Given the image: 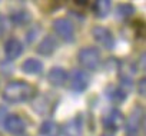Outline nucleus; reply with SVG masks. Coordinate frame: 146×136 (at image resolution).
<instances>
[{
  "label": "nucleus",
  "mask_w": 146,
  "mask_h": 136,
  "mask_svg": "<svg viewBox=\"0 0 146 136\" xmlns=\"http://www.w3.org/2000/svg\"><path fill=\"white\" fill-rule=\"evenodd\" d=\"M79 62L89 70H96L100 64V52L93 46L83 47L79 52Z\"/></svg>",
  "instance_id": "f03ea898"
},
{
  "label": "nucleus",
  "mask_w": 146,
  "mask_h": 136,
  "mask_svg": "<svg viewBox=\"0 0 146 136\" xmlns=\"http://www.w3.org/2000/svg\"><path fill=\"white\" fill-rule=\"evenodd\" d=\"M139 93L145 96V79H142V80L139 82Z\"/></svg>",
  "instance_id": "aec40b11"
},
{
  "label": "nucleus",
  "mask_w": 146,
  "mask_h": 136,
  "mask_svg": "<svg viewBox=\"0 0 146 136\" xmlns=\"http://www.w3.org/2000/svg\"><path fill=\"white\" fill-rule=\"evenodd\" d=\"M89 86V76L80 70V69H76L72 72V76H70V89L75 90V92H85Z\"/></svg>",
  "instance_id": "0eeeda50"
},
{
  "label": "nucleus",
  "mask_w": 146,
  "mask_h": 136,
  "mask_svg": "<svg viewBox=\"0 0 146 136\" xmlns=\"http://www.w3.org/2000/svg\"><path fill=\"white\" fill-rule=\"evenodd\" d=\"M92 34H93L95 40L99 42L103 47H106V49H113V46H115V37H113L112 32H110L108 27L96 26V27H93Z\"/></svg>",
  "instance_id": "423d86ee"
},
{
  "label": "nucleus",
  "mask_w": 146,
  "mask_h": 136,
  "mask_svg": "<svg viewBox=\"0 0 146 136\" xmlns=\"http://www.w3.org/2000/svg\"><path fill=\"white\" fill-rule=\"evenodd\" d=\"M143 125V107L135 106L126 120V136H140V129Z\"/></svg>",
  "instance_id": "7ed1b4c3"
},
{
  "label": "nucleus",
  "mask_w": 146,
  "mask_h": 136,
  "mask_svg": "<svg viewBox=\"0 0 146 136\" xmlns=\"http://www.w3.org/2000/svg\"><path fill=\"white\" fill-rule=\"evenodd\" d=\"M12 20L15 23H17V25H25V23H27L30 20V15L26 10H19L12 16Z\"/></svg>",
  "instance_id": "dca6fc26"
},
{
  "label": "nucleus",
  "mask_w": 146,
  "mask_h": 136,
  "mask_svg": "<svg viewBox=\"0 0 146 136\" xmlns=\"http://www.w3.org/2000/svg\"><path fill=\"white\" fill-rule=\"evenodd\" d=\"M95 13L98 17H105L108 16L109 10H110V2H106V0H99V2L95 3V7H93Z\"/></svg>",
  "instance_id": "2eb2a0df"
},
{
  "label": "nucleus",
  "mask_w": 146,
  "mask_h": 136,
  "mask_svg": "<svg viewBox=\"0 0 146 136\" xmlns=\"http://www.w3.org/2000/svg\"><path fill=\"white\" fill-rule=\"evenodd\" d=\"M127 90L129 89H126L125 86H120V88H109L108 90H106V95L109 96V99L112 100V102H116V103H119V102H123L125 100V98H126V95H127Z\"/></svg>",
  "instance_id": "4468645a"
},
{
  "label": "nucleus",
  "mask_w": 146,
  "mask_h": 136,
  "mask_svg": "<svg viewBox=\"0 0 146 136\" xmlns=\"http://www.w3.org/2000/svg\"><path fill=\"white\" fill-rule=\"evenodd\" d=\"M36 88L26 80H12L3 90V99L9 103H23L36 96Z\"/></svg>",
  "instance_id": "f257e3e1"
},
{
  "label": "nucleus",
  "mask_w": 146,
  "mask_h": 136,
  "mask_svg": "<svg viewBox=\"0 0 146 136\" xmlns=\"http://www.w3.org/2000/svg\"><path fill=\"white\" fill-rule=\"evenodd\" d=\"M22 70L25 73H29V75H39L43 70V64L37 59H27L22 64Z\"/></svg>",
  "instance_id": "f8f14e48"
},
{
  "label": "nucleus",
  "mask_w": 146,
  "mask_h": 136,
  "mask_svg": "<svg viewBox=\"0 0 146 136\" xmlns=\"http://www.w3.org/2000/svg\"><path fill=\"white\" fill-rule=\"evenodd\" d=\"M56 47H57V43H56L54 37L46 36V37L39 43L37 52H39L40 54H43V56H49V54H52V53L56 50Z\"/></svg>",
  "instance_id": "9b49d317"
},
{
  "label": "nucleus",
  "mask_w": 146,
  "mask_h": 136,
  "mask_svg": "<svg viewBox=\"0 0 146 136\" xmlns=\"http://www.w3.org/2000/svg\"><path fill=\"white\" fill-rule=\"evenodd\" d=\"M23 52V44L17 40V39H9L5 44V53H6V57L9 60H15L17 59Z\"/></svg>",
  "instance_id": "1a4fd4ad"
},
{
  "label": "nucleus",
  "mask_w": 146,
  "mask_h": 136,
  "mask_svg": "<svg viewBox=\"0 0 146 136\" xmlns=\"http://www.w3.org/2000/svg\"><path fill=\"white\" fill-rule=\"evenodd\" d=\"M133 12H135V9H133V6H132V5H129V3L120 5V6H119V9H117V15H119L120 17H123V19L130 17V16L133 15Z\"/></svg>",
  "instance_id": "f3484780"
},
{
  "label": "nucleus",
  "mask_w": 146,
  "mask_h": 136,
  "mask_svg": "<svg viewBox=\"0 0 146 136\" xmlns=\"http://www.w3.org/2000/svg\"><path fill=\"white\" fill-rule=\"evenodd\" d=\"M80 133H82V122H79V117L67 122L63 126L64 136H80Z\"/></svg>",
  "instance_id": "ddd939ff"
},
{
  "label": "nucleus",
  "mask_w": 146,
  "mask_h": 136,
  "mask_svg": "<svg viewBox=\"0 0 146 136\" xmlns=\"http://www.w3.org/2000/svg\"><path fill=\"white\" fill-rule=\"evenodd\" d=\"M54 130H56V125H54L53 122H44V123L42 125V127H40V133H42L43 136L52 135Z\"/></svg>",
  "instance_id": "a211bd4d"
},
{
  "label": "nucleus",
  "mask_w": 146,
  "mask_h": 136,
  "mask_svg": "<svg viewBox=\"0 0 146 136\" xmlns=\"http://www.w3.org/2000/svg\"><path fill=\"white\" fill-rule=\"evenodd\" d=\"M53 30L64 42H72L75 37V29H73L72 22L67 19H56L53 22Z\"/></svg>",
  "instance_id": "39448f33"
},
{
  "label": "nucleus",
  "mask_w": 146,
  "mask_h": 136,
  "mask_svg": "<svg viewBox=\"0 0 146 136\" xmlns=\"http://www.w3.org/2000/svg\"><path fill=\"white\" fill-rule=\"evenodd\" d=\"M123 120H125V119H123L122 112H120L119 109H116V107L108 109V110L103 113V116H102L103 127L108 129V130H110V132L117 130V129L122 126Z\"/></svg>",
  "instance_id": "20e7f679"
},
{
  "label": "nucleus",
  "mask_w": 146,
  "mask_h": 136,
  "mask_svg": "<svg viewBox=\"0 0 146 136\" xmlns=\"http://www.w3.org/2000/svg\"><path fill=\"white\" fill-rule=\"evenodd\" d=\"M47 79H49V82H50L53 86L59 88V86H63V85L66 83V80H67V73H66L64 69H62V67H53V69H50V72H49Z\"/></svg>",
  "instance_id": "9d476101"
},
{
  "label": "nucleus",
  "mask_w": 146,
  "mask_h": 136,
  "mask_svg": "<svg viewBox=\"0 0 146 136\" xmlns=\"http://www.w3.org/2000/svg\"><path fill=\"white\" fill-rule=\"evenodd\" d=\"M3 125H5V129L7 132L16 133V135L23 133L25 129H26V123H25V120L19 115H10V116H7L5 119V123Z\"/></svg>",
  "instance_id": "6e6552de"
},
{
  "label": "nucleus",
  "mask_w": 146,
  "mask_h": 136,
  "mask_svg": "<svg viewBox=\"0 0 146 136\" xmlns=\"http://www.w3.org/2000/svg\"><path fill=\"white\" fill-rule=\"evenodd\" d=\"M7 30H9V25H7L6 17L0 16V34H2V33H6Z\"/></svg>",
  "instance_id": "6ab92c4d"
}]
</instances>
